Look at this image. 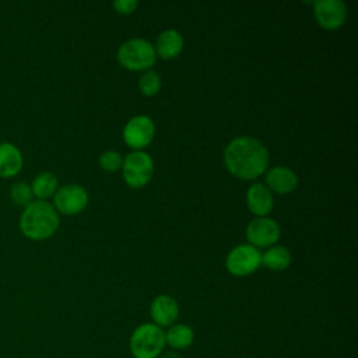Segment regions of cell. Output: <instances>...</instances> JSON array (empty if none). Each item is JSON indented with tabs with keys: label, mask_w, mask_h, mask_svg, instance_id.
<instances>
[{
	"label": "cell",
	"mask_w": 358,
	"mask_h": 358,
	"mask_svg": "<svg viewBox=\"0 0 358 358\" xmlns=\"http://www.w3.org/2000/svg\"><path fill=\"white\" fill-rule=\"evenodd\" d=\"M165 347V331L154 323L140 324L130 337L134 358H157Z\"/></svg>",
	"instance_id": "obj_3"
},
{
	"label": "cell",
	"mask_w": 358,
	"mask_h": 358,
	"mask_svg": "<svg viewBox=\"0 0 358 358\" xmlns=\"http://www.w3.org/2000/svg\"><path fill=\"white\" fill-rule=\"evenodd\" d=\"M315 17L319 25L324 29L340 28L347 17V7L340 0H320L313 1Z\"/></svg>",
	"instance_id": "obj_10"
},
{
	"label": "cell",
	"mask_w": 358,
	"mask_h": 358,
	"mask_svg": "<svg viewBox=\"0 0 358 358\" xmlns=\"http://www.w3.org/2000/svg\"><path fill=\"white\" fill-rule=\"evenodd\" d=\"M179 316V305L169 295H158L151 303V317L158 327L172 326Z\"/></svg>",
	"instance_id": "obj_11"
},
{
	"label": "cell",
	"mask_w": 358,
	"mask_h": 358,
	"mask_svg": "<svg viewBox=\"0 0 358 358\" xmlns=\"http://www.w3.org/2000/svg\"><path fill=\"white\" fill-rule=\"evenodd\" d=\"M194 340V331L190 326L179 323L173 324L165 333V344L175 350H185L192 345Z\"/></svg>",
	"instance_id": "obj_16"
},
{
	"label": "cell",
	"mask_w": 358,
	"mask_h": 358,
	"mask_svg": "<svg viewBox=\"0 0 358 358\" xmlns=\"http://www.w3.org/2000/svg\"><path fill=\"white\" fill-rule=\"evenodd\" d=\"M266 183L268 186L267 189H271L280 194H285L291 193L296 187L298 178L295 172L287 166H274L266 173Z\"/></svg>",
	"instance_id": "obj_12"
},
{
	"label": "cell",
	"mask_w": 358,
	"mask_h": 358,
	"mask_svg": "<svg viewBox=\"0 0 358 358\" xmlns=\"http://www.w3.org/2000/svg\"><path fill=\"white\" fill-rule=\"evenodd\" d=\"M22 168V154L13 143H0V176L11 178Z\"/></svg>",
	"instance_id": "obj_14"
},
{
	"label": "cell",
	"mask_w": 358,
	"mask_h": 358,
	"mask_svg": "<svg viewBox=\"0 0 358 358\" xmlns=\"http://www.w3.org/2000/svg\"><path fill=\"white\" fill-rule=\"evenodd\" d=\"M55 208L66 215H74L81 213L88 204V194L84 187L78 185H64L56 190Z\"/></svg>",
	"instance_id": "obj_7"
},
{
	"label": "cell",
	"mask_w": 358,
	"mask_h": 358,
	"mask_svg": "<svg viewBox=\"0 0 358 358\" xmlns=\"http://www.w3.org/2000/svg\"><path fill=\"white\" fill-rule=\"evenodd\" d=\"M138 88L143 95L152 96L161 88V78L155 71H145L138 80Z\"/></svg>",
	"instance_id": "obj_20"
},
{
	"label": "cell",
	"mask_w": 358,
	"mask_h": 358,
	"mask_svg": "<svg viewBox=\"0 0 358 358\" xmlns=\"http://www.w3.org/2000/svg\"><path fill=\"white\" fill-rule=\"evenodd\" d=\"M10 197L13 200L14 204L17 206H22V207H27L32 200L34 197V193H32V189L28 183L25 182H17L11 186L10 189Z\"/></svg>",
	"instance_id": "obj_19"
},
{
	"label": "cell",
	"mask_w": 358,
	"mask_h": 358,
	"mask_svg": "<svg viewBox=\"0 0 358 358\" xmlns=\"http://www.w3.org/2000/svg\"><path fill=\"white\" fill-rule=\"evenodd\" d=\"M31 189L34 196L38 197V200L48 199L53 196L57 190V178L50 172H41L32 180Z\"/></svg>",
	"instance_id": "obj_18"
},
{
	"label": "cell",
	"mask_w": 358,
	"mask_h": 358,
	"mask_svg": "<svg viewBox=\"0 0 358 358\" xmlns=\"http://www.w3.org/2000/svg\"><path fill=\"white\" fill-rule=\"evenodd\" d=\"M155 53L165 60L175 59L183 49V38L175 29H165L159 34L155 43Z\"/></svg>",
	"instance_id": "obj_15"
},
{
	"label": "cell",
	"mask_w": 358,
	"mask_h": 358,
	"mask_svg": "<svg viewBox=\"0 0 358 358\" xmlns=\"http://www.w3.org/2000/svg\"><path fill=\"white\" fill-rule=\"evenodd\" d=\"M157 59V53L154 46L145 39H129L122 43L117 49V60L119 63L130 70L140 71L150 69Z\"/></svg>",
	"instance_id": "obj_4"
},
{
	"label": "cell",
	"mask_w": 358,
	"mask_h": 358,
	"mask_svg": "<svg viewBox=\"0 0 358 358\" xmlns=\"http://www.w3.org/2000/svg\"><path fill=\"white\" fill-rule=\"evenodd\" d=\"M59 227V214L56 208L45 200H34L20 217L21 232L34 241L50 238Z\"/></svg>",
	"instance_id": "obj_2"
},
{
	"label": "cell",
	"mask_w": 358,
	"mask_h": 358,
	"mask_svg": "<svg viewBox=\"0 0 358 358\" xmlns=\"http://www.w3.org/2000/svg\"><path fill=\"white\" fill-rule=\"evenodd\" d=\"M246 236L255 248H267L278 241L280 227L268 217H257L248 224Z\"/></svg>",
	"instance_id": "obj_9"
},
{
	"label": "cell",
	"mask_w": 358,
	"mask_h": 358,
	"mask_svg": "<svg viewBox=\"0 0 358 358\" xmlns=\"http://www.w3.org/2000/svg\"><path fill=\"white\" fill-rule=\"evenodd\" d=\"M224 162L228 171L245 180L260 176L268 164V151L253 137H236L225 148Z\"/></svg>",
	"instance_id": "obj_1"
},
{
	"label": "cell",
	"mask_w": 358,
	"mask_h": 358,
	"mask_svg": "<svg viewBox=\"0 0 358 358\" xmlns=\"http://www.w3.org/2000/svg\"><path fill=\"white\" fill-rule=\"evenodd\" d=\"M262 264V255L252 245H239L234 248L227 257V268L231 274L243 277L255 273Z\"/></svg>",
	"instance_id": "obj_6"
},
{
	"label": "cell",
	"mask_w": 358,
	"mask_h": 358,
	"mask_svg": "<svg viewBox=\"0 0 358 358\" xmlns=\"http://www.w3.org/2000/svg\"><path fill=\"white\" fill-rule=\"evenodd\" d=\"M154 134V123L148 116L144 115L131 117L123 129V138L126 144L134 150H141L147 147L152 141Z\"/></svg>",
	"instance_id": "obj_8"
},
{
	"label": "cell",
	"mask_w": 358,
	"mask_h": 358,
	"mask_svg": "<svg viewBox=\"0 0 358 358\" xmlns=\"http://www.w3.org/2000/svg\"><path fill=\"white\" fill-rule=\"evenodd\" d=\"M99 164H101V166L105 171L115 172V171H117L122 166L123 159H122L119 152H116V151H106V152H103L99 157Z\"/></svg>",
	"instance_id": "obj_21"
},
{
	"label": "cell",
	"mask_w": 358,
	"mask_h": 358,
	"mask_svg": "<svg viewBox=\"0 0 358 358\" xmlns=\"http://www.w3.org/2000/svg\"><path fill=\"white\" fill-rule=\"evenodd\" d=\"M154 172V162L147 152L134 151L123 161L124 182L134 189L145 186Z\"/></svg>",
	"instance_id": "obj_5"
},
{
	"label": "cell",
	"mask_w": 358,
	"mask_h": 358,
	"mask_svg": "<svg viewBox=\"0 0 358 358\" xmlns=\"http://www.w3.org/2000/svg\"><path fill=\"white\" fill-rule=\"evenodd\" d=\"M246 203L255 215L266 217L273 208V194L264 185L255 183L246 193Z\"/></svg>",
	"instance_id": "obj_13"
},
{
	"label": "cell",
	"mask_w": 358,
	"mask_h": 358,
	"mask_svg": "<svg viewBox=\"0 0 358 358\" xmlns=\"http://www.w3.org/2000/svg\"><path fill=\"white\" fill-rule=\"evenodd\" d=\"M262 263L270 270L281 271L291 264V253L284 246H273L262 256Z\"/></svg>",
	"instance_id": "obj_17"
},
{
	"label": "cell",
	"mask_w": 358,
	"mask_h": 358,
	"mask_svg": "<svg viewBox=\"0 0 358 358\" xmlns=\"http://www.w3.org/2000/svg\"><path fill=\"white\" fill-rule=\"evenodd\" d=\"M161 358H182V357H180V354H179V352H176V351L171 350V351L164 352V354L161 355Z\"/></svg>",
	"instance_id": "obj_23"
},
{
	"label": "cell",
	"mask_w": 358,
	"mask_h": 358,
	"mask_svg": "<svg viewBox=\"0 0 358 358\" xmlns=\"http://www.w3.org/2000/svg\"><path fill=\"white\" fill-rule=\"evenodd\" d=\"M137 4L136 0H119L113 3V7L119 14H131L137 8Z\"/></svg>",
	"instance_id": "obj_22"
}]
</instances>
